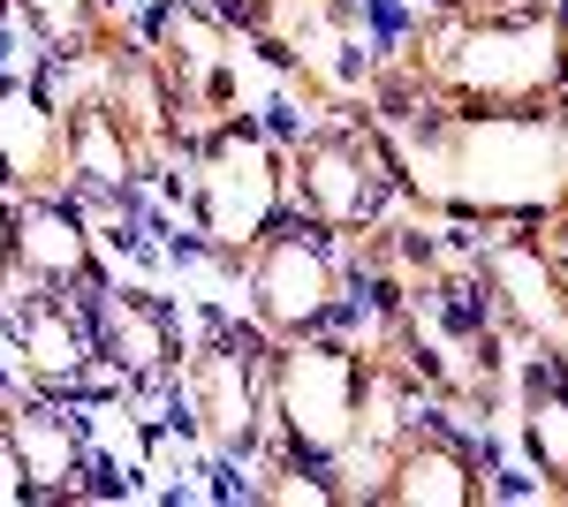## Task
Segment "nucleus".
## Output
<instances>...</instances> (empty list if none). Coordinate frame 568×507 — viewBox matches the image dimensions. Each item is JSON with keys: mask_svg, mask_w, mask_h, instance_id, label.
<instances>
[{"mask_svg": "<svg viewBox=\"0 0 568 507\" xmlns=\"http://www.w3.org/2000/svg\"><path fill=\"white\" fill-rule=\"evenodd\" d=\"M387 129L402 205L447 227L530 220L568 190L561 114L546 107H372Z\"/></svg>", "mask_w": 568, "mask_h": 507, "instance_id": "nucleus-1", "label": "nucleus"}, {"mask_svg": "<svg viewBox=\"0 0 568 507\" xmlns=\"http://www.w3.org/2000/svg\"><path fill=\"white\" fill-rule=\"evenodd\" d=\"M364 107H568V0L439 8L372 61Z\"/></svg>", "mask_w": 568, "mask_h": 507, "instance_id": "nucleus-2", "label": "nucleus"}, {"mask_svg": "<svg viewBox=\"0 0 568 507\" xmlns=\"http://www.w3.org/2000/svg\"><path fill=\"white\" fill-rule=\"evenodd\" d=\"M190 251L220 273H243V257L288 220V144L265 129V114H220L190 136Z\"/></svg>", "mask_w": 568, "mask_h": 507, "instance_id": "nucleus-3", "label": "nucleus"}, {"mask_svg": "<svg viewBox=\"0 0 568 507\" xmlns=\"http://www.w3.org/2000/svg\"><path fill=\"white\" fill-rule=\"evenodd\" d=\"M372 409V364L356 334H304L265 348V447L334 469Z\"/></svg>", "mask_w": 568, "mask_h": 507, "instance_id": "nucleus-4", "label": "nucleus"}, {"mask_svg": "<svg viewBox=\"0 0 568 507\" xmlns=\"http://www.w3.org/2000/svg\"><path fill=\"white\" fill-rule=\"evenodd\" d=\"M342 500H372V507H485L500 500L493 485V447H478L470 432L439 409H409V417L356 439L334 463Z\"/></svg>", "mask_w": 568, "mask_h": 507, "instance_id": "nucleus-5", "label": "nucleus"}, {"mask_svg": "<svg viewBox=\"0 0 568 507\" xmlns=\"http://www.w3.org/2000/svg\"><path fill=\"white\" fill-rule=\"evenodd\" d=\"M288 205L318 220L326 235H364L379 227L387 212H409L402 205V174H394V152H387V129L372 122V107L349 99L334 114H318L311 129H296L288 144Z\"/></svg>", "mask_w": 568, "mask_h": 507, "instance_id": "nucleus-6", "label": "nucleus"}, {"mask_svg": "<svg viewBox=\"0 0 568 507\" xmlns=\"http://www.w3.org/2000/svg\"><path fill=\"white\" fill-rule=\"evenodd\" d=\"M243 303H251V326L265 341H304V334H342L356 318V265L349 243L326 235L318 220L288 212L258 251L243 257Z\"/></svg>", "mask_w": 568, "mask_h": 507, "instance_id": "nucleus-7", "label": "nucleus"}, {"mask_svg": "<svg viewBox=\"0 0 568 507\" xmlns=\"http://www.w3.org/2000/svg\"><path fill=\"white\" fill-rule=\"evenodd\" d=\"M265 348L273 341L258 326H235V318H213L205 334L190 341L182 356V417L197 432V447L213 463H251L265 447Z\"/></svg>", "mask_w": 568, "mask_h": 507, "instance_id": "nucleus-8", "label": "nucleus"}, {"mask_svg": "<svg viewBox=\"0 0 568 507\" xmlns=\"http://www.w3.org/2000/svg\"><path fill=\"white\" fill-rule=\"evenodd\" d=\"M0 463L16 477L8 493L31 500V507L106 500L84 417H77L69 394H53V386H0Z\"/></svg>", "mask_w": 568, "mask_h": 507, "instance_id": "nucleus-9", "label": "nucleus"}, {"mask_svg": "<svg viewBox=\"0 0 568 507\" xmlns=\"http://www.w3.org/2000/svg\"><path fill=\"white\" fill-rule=\"evenodd\" d=\"M144 45L168 69L190 129L220 122V114H243V31L227 23L220 0H160L144 16Z\"/></svg>", "mask_w": 568, "mask_h": 507, "instance_id": "nucleus-10", "label": "nucleus"}, {"mask_svg": "<svg viewBox=\"0 0 568 507\" xmlns=\"http://www.w3.org/2000/svg\"><path fill=\"white\" fill-rule=\"evenodd\" d=\"M463 235H470V288H478L485 318L508 334V348H568V288L538 257L524 220L463 227Z\"/></svg>", "mask_w": 568, "mask_h": 507, "instance_id": "nucleus-11", "label": "nucleus"}, {"mask_svg": "<svg viewBox=\"0 0 568 507\" xmlns=\"http://www.w3.org/2000/svg\"><path fill=\"white\" fill-rule=\"evenodd\" d=\"M53 91H99V107L122 122V136L136 144V160L152 168V182L190 160V136H197V129H190L175 84H168V69L152 61L144 39H122L99 69H84V84H53Z\"/></svg>", "mask_w": 568, "mask_h": 507, "instance_id": "nucleus-12", "label": "nucleus"}, {"mask_svg": "<svg viewBox=\"0 0 568 507\" xmlns=\"http://www.w3.org/2000/svg\"><path fill=\"white\" fill-rule=\"evenodd\" d=\"M8 251L23 288H61V296H99L114 281V265L99 251L91 212L53 190V197H8Z\"/></svg>", "mask_w": 568, "mask_h": 507, "instance_id": "nucleus-13", "label": "nucleus"}, {"mask_svg": "<svg viewBox=\"0 0 568 507\" xmlns=\"http://www.w3.org/2000/svg\"><path fill=\"white\" fill-rule=\"evenodd\" d=\"M91 303V334H99V364L106 379L136 386V394H160V386L182 379V356H190V334H182V311L152 288H122L106 281Z\"/></svg>", "mask_w": 568, "mask_h": 507, "instance_id": "nucleus-14", "label": "nucleus"}, {"mask_svg": "<svg viewBox=\"0 0 568 507\" xmlns=\"http://www.w3.org/2000/svg\"><path fill=\"white\" fill-rule=\"evenodd\" d=\"M0 334L16 348L23 379L53 386V394H84L91 379H106L99 364V334H91V303L61 296V288H23L0 311Z\"/></svg>", "mask_w": 568, "mask_h": 507, "instance_id": "nucleus-15", "label": "nucleus"}, {"mask_svg": "<svg viewBox=\"0 0 568 507\" xmlns=\"http://www.w3.org/2000/svg\"><path fill=\"white\" fill-rule=\"evenodd\" d=\"M69 190V107L45 77H0V197Z\"/></svg>", "mask_w": 568, "mask_h": 507, "instance_id": "nucleus-16", "label": "nucleus"}, {"mask_svg": "<svg viewBox=\"0 0 568 507\" xmlns=\"http://www.w3.org/2000/svg\"><path fill=\"white\" fill-rule=\"evenodd\" d=\"M69 107V197L99 212H122L136 220L144 190H152V168L136 160V144L122 136V122L99 107V91H53Z\"/></svg>", "mask_w": 568, "mask_h": 507, "instance_id": "nucleus-17", "label": "nucleus"}, {"mask_svg": "<svg viewBox=\"0 0 568 507\" xmlns=\"http://www.w3.org/2000/svg\"><path fill=\"white\" fill-rule=\"evenodd\" d=\"M508 409H516V447H524L538 493L568 507V356L561 348H524L516 356Z\"/></svg>", "mask_w": 568, "mask_h": 507, "instance_id": "nucleus-18", "label": "nucleus"}, {"mask_svg": "<svg viewBox=\"0 0 568 507\" xmlns=\"http://www.w3.org/2000/svg\"><path fill=\"white\" fill-rule=\"evenodd\" d=\"M8 23L45 53V69H99L130 39L114 0H8Z\"/></svg>", "mask_w": 568, "mask_h": 507, "instance_id": "nucleus-19", "label": "nucleus"}, {"mask_svg": "<svg viewBox=\"0 0 568 507\" xmlns=\"http://www.w3.org/2000/svg\"><path fill=\"white\" fill-rule=\"evenodd\" d=\"M243 500H258V507H342V477L304 463V455L258 447L243 463Z\"/></svg>", "mask_w": 568, "mask_h": 507, "instance_id": "nucleus-20", "label": "nucleus"}, {"mask_svg": "<svg viewBox=\"0 0 568 507\" xmlns=\"http://www.w3.org/2000/svg\"><path fill=\"white\" fill-rule=\"evenodd\" d=\"M524 227H530V243H538V257L554 265V281L568 288V190H561V197H554L546 212H530Z\"/></svg>", "mask_w": 568, "mask_h": 507, "instance_id": "nucleus-21", "label": "nucleus"}, {"mask_svg": "<svg viewBox=\"0 0 568 507\" xmlns=\"http://www.w3.org/2000/svg\"><path fill=\"white\" fill-rule=\"evenodd\" d=\"M23 296V281H16V251H8V197H0V311Z\"/></svg>", "mask_w": 568, "mask_h": 507, "instance_id": "nucleus-22", "label": "nucleus"}, {"mask_svg": "<svg viewBox=\"0 0 568 507\" xmlns=\"http://www.w3.org/2000/svg\"><path fill=\"white\" fill-rule=\"evenodd\" d=\"M439 8H500V0H439Z\"/></svg>", "mask_w": 568, "mask_h": 507, "instance_id": "nucleus-23", "label": "nucleus"}, {"mask_svg": "<svg viewBox=\"0 0 568 507\" xmlns=\"http://www.w3.org/2000/svg\"><path fill=\"white\" fill-rule=\"evenodd\" d=\"M561 174H568V107H561Z\"/></svg>", "mask_w": 568, "mask_h": 507, "instance_id": "nucleus-24", "label": "nucleus"}, {"mask_svg": "<svg viewBox=\"0 0 568 507\" xmlns=\"http://www.w3.org/2000/svg\"><path fill=\"white\" fill-rule=\"evenodd\" d=\"M8 31H16V23H8V0H0V39H8Z\"/></svg>", "mask_w": 568, "mask_h": 507, "instance_id": "nucleus-25", "label": "nucleus"}]
</instances>
